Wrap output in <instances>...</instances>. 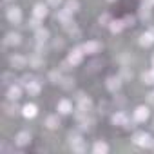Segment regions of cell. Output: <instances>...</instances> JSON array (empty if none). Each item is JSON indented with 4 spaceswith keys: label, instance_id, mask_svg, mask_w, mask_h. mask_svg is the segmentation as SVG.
<instances>
[{
    "label": "cell",
    "instance_id": "1",
    "mask_svg": "<svg viewBox=\"0 0 154 154\" xmlns=\"http://www.w3.org/2000/svg\"><path fill=\"white\" fill-rule=\"evenodd\" d=\"M69 143H71V149L72 152H85V141L82 140L80 134H69Z\"/></svg>",
    "mask_w": 154,
    "mask_h": 154
},
{
    "label": "cell",
    "instance_id": "2",
    "mask_svg": "<svg viewBox=\"0 0 154 154\" xmlns=\"http://www.w3.org/2000/svg\"><path fill=\"white\" fill-rule=\"evenodd\" d=\"M132 141H134L138 147H150L154 140H152L150 134H147V132H136L134 138H132Z\"/></svg>",
    "mask_w": 154,
    "mask_h": 154
},
{
    "label": "cell",
    "instance_id": "3",
    "mask_svg": "<svg viewBox=\"0 0 154 154\" xmlns=\"http://www.w3.org/2000/svg\"><path fill=\"white\" fill-rule=\"evenodd\" d=\"M84 54H85V53H84V47H74V49H71L67 60H69L72 65H80L82 60H84Z\"/></svg>",
    "mask_w": 154,
    "mask_h": 154
},
{
    "label": "cell",
    "instance_id": "4",
    "mask_svg": "<svg viewBox=\"0 0 154 154\" xmlns=\"http://www.w3.org/2000/svg\"><path fill=\"white\" fill-rule=\"evenodd\" d=\"M149 116H150L149 107H145V105L136 107V111H134V122H140V123H141V122H147Z\"/></svg>",
    "mask_w": 154,
    "mask_h": 154
},
{
    "label": "cell",
    "instance_id": "5",
    "mask_svg": "<svg viewBox=\"0 0 154 154\" xmlns=\"http://www.w3.org/2000/svg\"><path fill=\"white\" fill-rule=\"evenodd\" d=\"M122 78L120 76H109L107 78V82H105V85H107V89L111 91V93H118L120 91V87H122Z\"/></svg>",
    "mask_w": 154,
    "mask_h": 154
},
{
    "label": "cell",
    "instance_id": "6",
    "mask_svg": "<svg viewBox=\"0 0 154 154\" xmlns=\"http://www.w3.org/2000/svg\"><path fill=\"white\" fill-rule=\"evenodd\" d=\"M6 15H8V20H9L11 24H18V22L22 20V11H20V8H17V6L9 8Z\"/></svg>",
    "mask_w": 154,
    "mask_h": 154
},
{
    "label": "cell",
    "instance_id": "7",
    "mask_svg": "<svg viewBox=\"0 0 154 154\" xmlns=\"http://www.w3.org/2000/svg\"><path fill=\"white\" fill-rule=\"evenodd\" d=\"M82 47H84V53H87V54H96V53H100L102 44L96 42V40H89V42H85Z\"/></svg>",
    "mask_w": 154,
    "mask_h": 154
},
{
    "label": "cell",
    "instance_id": "8",
    "mask_svg": "<svg viewBox=\"0 0 154 154\" xmlns=\"http://www.w3.org/2000/svg\"><path fill=\"white\" fill-rule=\"evenodd\" d=\"M9 63H11V67H13V69H24V67L29 63V60H27L26 56L15 54V56H11V58H9Z\"/></svg>",
    "mask_w": 154,
    "mask_h": 154
},
{
    "label": "cell",
    "instance_id": "9",
    "mask_svg": "<svg viewBox=\"0 0 154 154\" xmlns=\"http://www.w3.org/2000/svg\"><path fill=\"white\" fill-rule=\"evenodd\" d=\"M76 102H78V109H84V111H89L93 102L89 96H85L84 93H78V96H76Z\"/></svg>",
    "mask_w": 154,
    "mask_h": 154
},
{
    "label": "cell",
    "instance_id": "10",
    "mask_svg": "<svg viewBox=\"0 0 154 154\" xmlns=\"http://www.w3.org/2000/svg\"><path fill=\"white\" fill-rule=\"evenodd\" d=\"M15 143H17L18 147H26V145H29V143H31V134H29L27 131L18 132L17 138H15Z\"/></svg>",
    "mask_w": 154,
    "mask_h": 154
},
{
    "label": "cell",
    "instance_id": "11",
    "mask_svg": "<svg viewBox=\"0 0 154 154\" xmlns=\"http://www.w3.org/2000/svg\"><path fill=\"white\" fill-rule=\"evenodd\" d=\"M152 44H154V33H152L150 29L140 35V45H143V47H150Z\"/></svg>",
    "mask_w": 154,
    "mask_h": 154
},
{
    "label": "cell",
    "instance_id": "12",
    "mask_svg": "<svg viewBox=\"0 0 154 154\" xmlns=\"http://www.w3.org/2000/svg\"><path fill=\"white\" fill-rule=\"evenodd\" d=\"M20 96H22V87L13 84V85L8 89V100H9V102H17Z\"/></svg>",
    "mask_w": 154,
    "mask_h": 154
},
{
    "label": "cell",
    "instance_id": "13",
    "mask_svg": "<svg viewBox=\"0 0 154 154\" xmlns=\"http://www.w3.org/2000/svg\"><path fill=\"white\" fill-rule=\"evenodd\" d=\"M56 109H58L60 114H71L72 112V103L69 100H60L58 105H56Z\"/></svg>",
    "mask_w": 154,
    "mask_h": 154
},
{
    "label": "cell",
    "instance_id": "14",
    "mask_svg": "<svg viewBox=\"0 0 154 154\" xmlns=\"http://www.w3.org/2000/svg\"><path fill=\"white\" fill-rule=\"evenodd\" d=\"M20 38H22V36H20L18 33H8L6 38H4V45H11V47H13V45H18V44H20Z\"/></svg>",
    "mask_w": 154,
    "mask_h": 154
},
{
    "label": "cell",
    "instance_id": "15",
    "mask_svg": "<svg viewBox=\"0 0 154 154\" xmlns=\"http://www.w3.org/2000/svg\"><path fill=\"white\" fill-rule=\"evenodd\" d=\"M33 17L44 20V18L47 17V6H44V4H36V6L33 8Z\"/></svg>",
    "mask_w": 154,
    "mask_h": 154
},
{
    "label": "cell",
    "instance_id": "16",
    "mask_svg": "<svg viewBox=\"0 0 154 154\" xmlns=\"http://www.w3.org/2000/svg\"><path fill=\"white\" fill-rule=\"evenodd\" d=\"M26 91L29 93V96H36V94H40L42 85H40V82H38V80H33L29 85H26Z\"/></svg>",
    "mask_w": 154,
    "mask_h": 154
},
{
    "label": "cell",
    "instance_id": "17",
    "mask_svg": "<svg viewBox=\"0 0 154 154\" xmlns=\"http://www.w3.org/2000/svg\"><path fill=\"white\" fill-rule=\"evenodd\" d=\"M35 38H36L38 44H44V42H47V38H49V31L44 29V27H38V29H35Z\"/></svg>",
    "mask_w": 154,
    "mask_h": 154
},
{
    "label": "cell",
    "instance_id": "18",
    "mask_svg": "<svg viewBox=\"0 0 154 154\" xmlns=\"http://www.w3.org/2000/svg\"><path fill=\"white\" fill-rule=\"evenodd\" d=\"M36 112H38V109H36V105H33V103H27V105L22 107V114H24L26 118H35Z\"/></svg>",
    "mask_w": 154,
    "mask_h": 154
},
{
    "label": "cell",
    "instance_id": "19",
    "mask_svg": "<svg viewBox=\"0 0 154 154\" xmlns=\"http://www.w3.org/2000/svg\"><path fill=\"white\" fill-rule=\"evenodd\" d=\"M112 123H114V125H122V127H127V125H129V118H127L123 112H116V114L112 116Z\"/></svg>",
    "mask_w": 154,
    "mask_h": 154
},
{
    "label": "cell",
    "instance_id": "20",
    "mask_svg": "<svg viewBox=\"0 0 154 154\" xmlns=\"http://www.w3.org/2000/svg\"><path fill=\"white\" fill-rule=\"evenodd\" d=\"M63 9L65 11H69L71 15L72 13H76L80 9V4H78V0H65V4H63Z\"/></svg>",
    "mask_w": 154,
    "mask_h": 154
},
{
    "label": "cell",
    "instance_id": "21",
    "mask_svg": "<svg viewBox=\"0 0 154 154\" xmlns=\"http://www.w3.org/2000/svg\"><path fill=\"white\" fill-rule=\"evenodd\" d=\"M45 127L51 129V131L58 129V127H60V120H58V116H54V114L47 116V118H45Z\"/></svg>",
    "mask_w": 154,
    "mask_h": 154
},
{
    "label": "cell",
    "instance_id": "22",
    "mask_svg": "<svg viewBox=\"0 0 154 154\" xmlns=\"http://www.w3.org/2000/svg\"><path fill=\"white\" fill-rule=\"evenodd\" d=\"M123 27H125V22H123V18H122V20H112V22L109 24V29H111V33H120Z\"/></svg>",
    "mask_w": 154,
    "mask_h": 154
},
{
    "label": "cell",
    "instance_id": "23",
    "mask_svg": "<svg viewBox=\"0 0 154 154\" xmlns=\"http://www.w3.org/2000/svg\"><path fill=\"white\" fill-rule=\"evenodd\" d=\"M2 107H4V111H6V114H8V116H17V114H18V111H20L15 103H9V102H6Z\"/></svg>",
    "mask_w": 154,
    "mask_h": 154
},
{
    "label": "cell",
    "instance_id": "24",
    "mask_svg": "<svg viewBox=\"0 0 154 154\" xmlns=\"http://www.w3.org/2000/svg\"><path fill=\"white\" fill-rule=\"evenodd\" d=\"M93 150H94L96 154H105V152L109 150V145H107L105 141H96V143L93 145Z\"/></svg>",
    "mask_w": 154,
    "mask_h": 154
},
{
    "label": "cell",
    "instance_id": "25",
    "mask_svg": "<svg viewBox=\"0 0 154 154\" xmlns=\"http://www.w3.org/2000/svg\"><path fill=\"white\" fill-rule=\"evenodd\" d=\"M141 80H143V84H147V85H152V84H154V69H150V71H145V72L141 74Z\"/></svg>",
    "mask_w": 154,
    "mask_h": 154
},
{
    "label": "cell",
    "instance_id": "26",
    "mask_svg": "<svg viewBox=\"0 0 154 154\" xmlns=\"http://www.w3.org/2000/svg\"><path fill=\"white\" fill-rule=\"evenodd\" d=\"M62 80L63 78H62V72L60 71H51L49 72V82L51 84H62Z\"/></svg>",
    "mask_w": 154,
    "mask_h": 154
},
{
    "label": "cell",
    "instance_id": "27",
    "mask_svg": "<svg viewBox=\"0 0 154 154\" xmlns=\"http://www.w3.org/2000/svg\"><path fill=\"white\" fill-rule=\"evenodd\" d=\"M29 65H33L35 69H40V67L44 65V58H42V56H38V54H35V56H31V58H29Z\"/></svg>",
    "mask_w": 154,
    "mask_h": 154
},
{
    "label": "cell",
    "instance_id": "28",
    "mask_svg": "<svg viewBox=\"0 0 154 154\" xmlns=\"http://www.w3.org/2000/svg\"><path fill=\"white\" fill-rule=\"evenodd\" d=\"M60 85H62L65 91H69V89H72V87H74V78H63Z\"/></svg>",
    "mask_w": 154,
    "mask_h": 154
},
{
    "label": "cell",
    "instance_id": "29",
    "mask_svg": "<svg viewBox=\"0 0 154 154\" xmlns=\"http://www.w3.org/2000/svg\"><path fill=\"white\" fill-rule=\"evenodd\" d=\"M111 22H112V18H111V15H109V13L100 15V24H102V26H109Z\"/></svg>",
    "mask_w": 154,
    "mask_h": 154
},
{
    "label": "cell",
    "instance_id": "30",
    "mask_svg": "<svg viewBox=\"0 0 154 154\" xmlns=\"http://www.w3.org/2000/svg\"><path fill=\"white\" fill-rule=\"evenodd\" d=\"M33 80H35V76H33V74H24L22 78H20V84H22V85H29Z\"/></svg>",
    "mask_w": 154,
    "mask_h": 154
},
{
    "label": "cell",
    "instance_id": "31",
    "mask_svg": "<svg viewBox=\"0 0 154 154\" xmlns=\"http://www.w3.org/2000/svg\"><path fill=\"white\" fill-rule=\"evenodd\" d=\"M11 80H13L11 72H4V74H2V84H4V85H9V84H11Z\"/></svg>",
    "mask_w": 154,
    "mask_h": 154
},
{
    "label": "cell",
    "instance_id": "32",
    "mask_svg": "<svg viewBox=\"0 0 154 154\" xmlns=\"http://www.w3.org/2000/svg\"><path fill=\"white\" fill-rule=\"evenodd\" d=\"M29 26H31L33 29H38V27H40V18H36V17H33V18L29 20Z\"/></svg>",
    "mask_w": 154,
    "mask_h": 154
},
{
    "label": "cell",
    "instance_id": "33",
    "mask_svg": "<svg viewBox=\"0 0 154 154\" xmlns=\"http://www.w3.org/2000/svg\"><path fill=\"white\" fill-rule=\"evenodd\" d=\"M123 22H125V27H127V26H134L136 18H134V17H131V15H127V17L123 18Z\"/></svg>",
    "mask_w": 154,
    "mask_h": 154
},
{
    "label": "cell",
    "instance_id": "34",
    "mask_svg": "<svg viewBox=\"0 0 154 154\" xmlns=\"http://www.w3.org/2000/svg\"><path fill=\"white\" fill-rule=\"evenodd\" d=\"M120 78H122V80H127V78H132V72H131V71H123V72L120 74Z\"/></svg>",
    "mask_w": 154,
    "mask_h": 154
},
{
    "label": "cell",
    "instance_id": "35",
    "mask_svg": "<svg viewBox=\"0 0 154 154\" xmlns=\"http://www.w3.org/2000/svg\"><path fill=\"white\" fill-rule=\"evenodd\" d=\"M47 4L53 6V8H58V6L62 4V0H47Z\"/></svg>",
    "mask_w": 154,
    "mask_h": 154
},
{
    "label": "cell",
    "instance_id": "36",
    "mask_svg": "<svg viewBox=\"0 0 154 154\" xmlns=\"http://www.w3.org/2000/svg\"><path fill=\"white\" fill-rule=\"evenodd\" d=\"M11 150V147L8 145V143H2V147H0V152H9Z\"/></svg>",
    "mask_w": 154,
    "mask_h": 154
},
{
    "label": "cell",
    "instance_id": "37",
    "mask_svg": "<svg viewBox=\"0 0 154 154\" xmlns=\"http://www.w3.org/2000/svg\"><path fill=\"white\" fill-rule=\"evenodd\" d=\"M149 102H152V103H154V93H150V94H149Z\"/></svg>",
    "mask_w": 154,
    "mask_h": 154
},
{
    "label": "cell",
    "instance_id": "38",
    "mask_svg": "<svg viewBox=\"0 0 154 154\" xmlns=\"http://www.w3.org/2000/svg\"><path fill=\"white\" fill-rule=\"evenodd\" d=\"M152 67H154V54H152Z\"/></svg>",
    "mask_w": 154,
    "mask_h": 154
},
{
    "label": "cell",
    "instance_id": "39",
    "mask_svg": "<svg viewBox=\"0 0 154 154\" xmlns=\"http://www.w3.org/2000/svg\"><path fill=\"white\" fill-rule=\"evenodd\" d=\"M109 2H114V0H109Z\"/></svg>",
    "mask_w": 154,
    "mask_h": 154
},
{
    "label": "cell",
    "instance_id": "40",
    "mask_svg": "<svg viewBox=\"0 0 154 154\" xmlns=\"http://www.w3.org/2000/svg\"><path fill=\"white\" fill-rule=\"evenodd\" d=\"M152 129H154V125H152Z\"/></svg>",
    "mask_w": 154,
    "mask_h": 154
}]
</instances>
